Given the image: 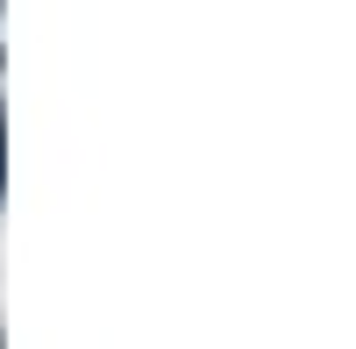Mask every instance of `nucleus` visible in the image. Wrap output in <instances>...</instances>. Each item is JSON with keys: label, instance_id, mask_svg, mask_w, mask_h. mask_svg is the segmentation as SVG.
Wrapping results in <instances>:
<instances>
[]
</instances>
